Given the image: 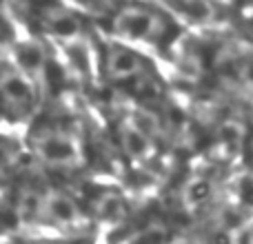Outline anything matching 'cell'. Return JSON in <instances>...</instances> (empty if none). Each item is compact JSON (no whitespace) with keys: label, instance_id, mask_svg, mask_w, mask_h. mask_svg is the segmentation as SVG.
Returning <instances> with one entry per match:
<instances>
[{"label":"cell","instance_id":"cell-1","mask_svg":"<svg viewBox=\"0 0 253 244\" xmlns=\"http://www.w3.org/2000/svg\"><path fill=\"white\" fill-rule=\"evenodd\" d=\"M242 200L253 206V180L251 178L242 180Z\"/></svg>","mask_w":253,"mask_h":244},{"label":"cell","instance_id":"cell-2","mask_svg":"<svg viewBox=\"0 0 253 244\" xmlns=\"http://www.w3.org/2000/svg\"><path fill=\"white\" fill-rule=\"evenodd\" d=\"M191 196H193V200H205V198L209 196V184H207V182H198L196 187L191 189Z\"/></svg>","mask_w":253,"mask_h":244},{"label":"cell","instance_id":"cell-3","mask_svg":"<svg viewBox=\"0 0 253 244\" xmlns=\"http://www.w3.org/2000/svg\"><path fill=\"white\" fill-rule=\"evenodd\" d=\"M215 244H229V238H227V233H220V236L215 238Z\"/></svg>","mask_w":253,"mask_h":244}]
</instances>
